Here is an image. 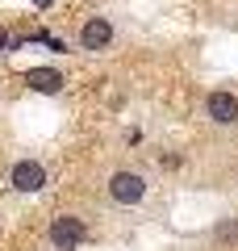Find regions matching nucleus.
Returning <instances> with one entry per match:
<instances>
[{"label":"nucleus","mask_w":238,"mask_h":251,"mask_svg":"<svg viewBox=\"0 0 238 251\" xmlns=\"http://www.w3.org/2000/svg\"><path fill=\"white\" fill-rule=\"evenodd\" d=\"M109 197H113L117 205H138V201L146 197V180H142L138 172H113V176H109Z\"/></svg>","instance_id":"f257e3e1"},{"label":"nucleus","mask_w":238,"mask_h":251,"mask_svg":"<svg viewBox=\"0 0 238 251\" xmlns=\"http://www.w3.org/2000/svg\"><path fill=\"white\" fill-rule=\"evenodd\" d=\"M50 243L59 251H75L79 243H84V222L79 218H71V214H59L50 222Z\"/></svg>","instance_id":"f03ea898"},{"label":"nucleus","mask_w":238,"mask_h":251,"mask_svg":"<svg viewBox=\"0 0 238 251\" xmlns=\"http://www.w3.org/2000/svg\"><path fill=\"white\" fill-rule=\"evenodd\" d=\"M109 42H113V21L109 17H88L84 21V29H79V46L84 50H109Z\"/></svg>","instance_id":"7ed1b4c3"},{"label":"nucleus","mask_w":238,"mask_h":251,"mask_svg":"<svg viewBox=\"0 0 238 251\" xmlns=\"http://www.w3.org/2000/svg\"><path fill=\"white\" fill-rule=\"evenodd\" d=\"M42 184H46V168L38 159H21L17 168H13V188H21V193H38Z\"/></svg>","instance_id":"20e7f679"},{"label":"nucleus","mask_w":238,"mask_h":251,"mask_svg":"<svg viewBox=\"0 0 238 251\" xmlns=\"http://www.w3.org/2000/svg\"><path fill=\"white\" fill-rule=\"evenodd\" d=\"M209 117L217 126H234L238 122V100L230 97V92H213L209 97Z\"/></svg>","instance_id":"39448f33"},{"label":"nucleus","mask_w":238,"mask_h":251,"mask_svg":"<svg viewBox=\"0 0 238 251\" xmlns=\"http://www.w3.org/2000/svg\"><path fill=\"white\" fill-rule=\"evenodd\" d=\"M25 84H29L34 92H50V97H54V92H63V75L50 72V67H29V72H25Z\"/></svg>","instance_id":"423d86ee"},{"label":"nucleus","mask_w":238,"mask_h":251,"mask_svg":"<svg viewBox=\"0 0 238 251\" xmlns=\"http://www.w3.org/2000/svg\"><path fill=\"white\" fill-rule=\"evenodd\" d=\"M4 46H9V38H4V34H0V50H4Z\"/></svg>","instance_id":"0eeeda50"},{"label":"nucleus","mask_w":238,"mask_h":251,"mask_svg":"<svg viewBox=\"0 0 238 251\" xmlns=\"http://www.w3.org/2000/svg\"><path fill=\"white\" fill-rule=\"evenodd\" d=\"M34 4H38V9H46V4H50V0H34Z\"/></svg>","instance_id":"6e6552de"}]
</instances>
